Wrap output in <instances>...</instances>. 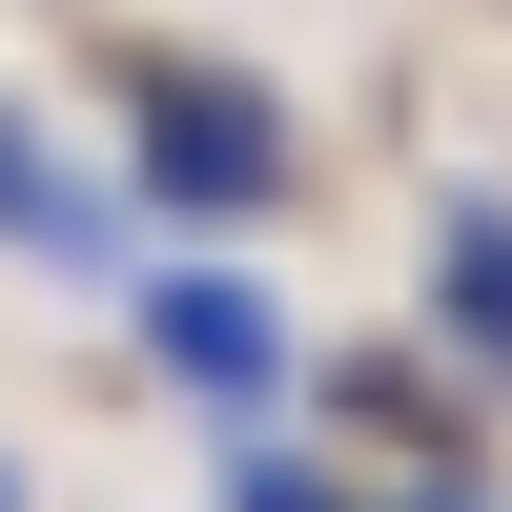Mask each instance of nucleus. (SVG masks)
<instances>
[{"label":"nucleus","instance_id":"obj_1","mask_svg":"<svg viewBox=\"0 0 512 512\" xmlns=\"http://www.w3.org/2000/svg\"><path fill=\"white\" fill-rule=\"evenodd\" d=\"M144 349L185 369L226 431H267V390H287V308H267L246 267H164V287H144Z\"/></svg>","mask_w":512,"mask_h":512},{"label":"nucleus","instance_id":"obj_2","mask_svg":"<svg viewBox=\"0 0 512 512\" xmlns=\"http://www.w3.org/2000/svg\"><path fill=\"white\" fill-rule=\"evenodd\" d=\"M144 185L205 205V226H246V205L287 185V123L246 103V82H164V103H144Z\"/></svg>","mask_w":512,"mask_h":512},{"label":"nucleus","instance_id":"obj_3","mask_svg":"<svg viewBox=\"0 0 512 512\" xmlns=\"http://www.w3.org/2000/svg\"><path fill=\"white\" fill-rule=\"evenodd\" d=\"M451 349L512 369V226H451Z\"/></svg>","mask_w":512,"mask_h":512},{"label":"nucleus","instance_id":"obj_4","mask_svg":"<svg viewBox=\"0 0 512 512\" xmlns=\"http://www.w3.org/2000/svg\"><path fill=\"white\" fill-rule=\"evenodd\" d=\"M0 226H21V246H82V226H103V205H82V185H62V164H41V144H21V123H0Z\"/></svg>","mask_w":512,"mask_h":512},{"label":"nucleus","instance_id":"obj_5","mask_svg":"<svg viewBox=\"0 0 512 512\" xmlns=\"http://www.w3.org/2000/svg\"><path fill=\"white\" fill-rule=\"evenodd\" d=\"M226 512H349V492H328V472H287V451L246 431V451H226Z\"/></svg>","mask_w":512,"mask_h":512},{"label":"nucleus","instance_id":"obj_6","mask_svg":"<svg viewBox=\"0 0 512 512\" xmlns=\"http://www.w3.org/2000/svg\"><path fill=\"white\" fill-rule=\"evenodd\" d=\"M0 512H21V472H0Z\"/></svg>","mask_w":512,"mask_h":512},{"label":"nucleus","instance_id":"obj_7","mask_svg":"<svg viewBox=\"0 0 512 512\" xmlns=\"http://www.w3.org/2000/svg\"><path fill=\"white\" fill-rule=\"evenodd\" d=\"M410 512H451V492H410Z\"/></svg>","mask_w":512,"mask_h":512}]
</instances>
